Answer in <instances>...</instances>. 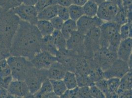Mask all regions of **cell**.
Instances as JSON below:
<instances>
[{
    "label": "cell",
    "mask_w": 132,
    "mask_h": 98,
    "mask_svg": "<svg viewBox=\"0 0 132 98\" xmlns=\"http://www.w3.org/2000/svg\"><path fill=\"white\" fill-rule=\"evenodd\" d=\"M63 81L67 89H72L77 87V81L75 73L71 71H67Z\"/></svg>",
    "instance_id": "d4e9b609"
},
{
    "label": "cell",
    "mask_w": 132,
    "mask_h": 98,
    "mask_svg": "<svg viewBox=\"0 0 132 98\" xmlns=\"http://www.w3.org/2000/svg\"><path fill=\"white\" fill-rule=\"evenodd\" d=\"M57 5L59 6L69 7L72 4V0H56Z\"/></svg>",
    "instance_id": "ee69618b"
},
{
    "label": "cell",
    "mask_w": 132,
    "mask_h": 98,
    "mask_svg": "<svg viewBox=\"0 0 132 98\" xmlns=\"http://www.w3.org/2000/svg\"><path fill=\"white\" fill-rule=\"evenodd\" d=\"M52 93L53 92L51 82L50 79H47L43 82L39 90L34 94V95L36 98H46Z\"/></svg>",
    "instance_id": "44dd1931"
},
{
    "label": "cell",
    "mask_w": 132,
    "mask_h": 98,
    "mask_svg": "<svg viewBox=\"0 0 132 98\" xmlns=\"http://www.w3.org/2000/svg\"><path fill=\"white\" fill-rule=\"evenodd\" d=\"M20 22L19 18L11 11L0 8V42L11 48Z\"/></svg>",
    "instance_id": "7a4b0ae2"
},
{
    "label": "cell",
    "mask_w": 132,
    "mask_h": 98,
    "mask_svg": "<svg viewBox=\"0 0 132 98\" xmlns=\"http://www.w3.org/2000/svg\"><path fill=\"white\" fill-rule=\"evenodd\" d=\"M60 98H69V91L67 89L65 92L64 93L60 96H59Z\"/></svg>",
    "instance_id": "f5cc1de1"
},
{
    "label": "cell",
    "mask_w": 132,
    "mask_h": 98,
    "mask_svg": "<svg viewBox=\"0 0 132 98\" xmlns=\"http://www.w3.org/2000/svg\"><path fill=\"white\" fill-rule=\"evenodd\" d=\"M76 22L77 31L85 35L94 28L100 27L104 22L97 16L91 17L83 15Z\"/></svg>",
    "instance_id": "7c38bea8"
},
{
    "label": "cell",
    "mask_w": 132,
    "mask_h": 98,
    "mask_svg": "<svg viewBox=\"0 0 132 98\" xmlns=\"http://www.w3.org/2000/svg\"><path fill=\"white\" fill-rule=\"evenodd\" d=\"M6 60L13 80L24 81L28 72L33 67L30 60L22 56H10Z\"/></svg>",
    "instance_id": "3957f363"
},
{
    "label": "cell",
    "mask_w": 132,
    "mask_h": 98,
    "mask_svg": "<svg viewBox=\"0 0 132 98\" xmlns=\"http://www.w3.org/2000/svg\"><path fill=\"white\" fill-rule=\"evenodd\" d=\"M56 4V0H38L34 6L38 12H39L48 6Z\"/></svg>",
    "instance_id": "e575fe53"
},
{
    "label": "cell",
    "mask_w": 132,
    "mask_h": 98,
    "mask_svg": "<svg viewBox=\"0 0 132 98\" xmlns=\"http://www.w3.org/2000/svg\"><path fill=\"white\" fill-rule=\"evenodd\" d=\"M90 1L93 2L95 3H96L99 6V5H100L101 4H102V3L105 2V0H90Z\"/></svg>",
    "instance_id": "db71d44e"
},
{
    "label": "cell",
    "mask_w": 132,
    "mask_h": 98,
    "mask_svg": "<svg viewBox=\"0 0 132 98\" xmlns=\"http://www.w3.org/2000/svg\"><path fill=\"white\" fill-rule=\"evenodd\" d=\"M132 38L122 40L117 52V58L128 62L132 57Z\"/></svg>",
    "instance_id": "2e32d148"
},
{
    "label": "cell",
    "mask_w": 132,
    "mask_h": 98,
    "mask_svg": "<svg viewBox=\"0 0 132 98\" xmlns=\"http://www.w3.org/2000/svg\"><path fill=\"white\" fill-rule=\"evenodd\" d=\"M12 76L11 69L6 59L0 61V79Z\"/></svg>",
    "instance_id": "1f68e13d"
},
{
    "label": "cell",
    "mask_w": 132,
    "mask_h": 98,
    "mask_svg": "<svg viewBox=\"0 0 132 98\" xmlns=\"http://www.w3.org/2000/svg\"><path fill=\"white\" fill-rule=\"evenodd\" d=\"M88 1V0H72V3L73 5L83 6Z\"/></svg>",
    "instance_id": "7dc6e473"
},
{
    "label": "cell",
    "mask_w": 132,
    "mask_h": 98,
    "mask_svg": "<svg viewBox=\"0 0 132 98\" xmlns=\"http://www.w3.org/2000/svg\"><path fill=\"white\" fill-rule=\"evenodd\" d=\"M51 36L52 38L53 43L58 50L66 49L67 40L60 31L54 30Z\"/></svg>",
    "instance_id": "cb8c5ba5"
},
{
    "label": "cell",
    "mask_w": 132,
    "mask_h": 98,
    "mask_svg": "<svg viewBox=\"0 0 132 98\" xmlns=\"http://www.w3.org/2000/svg\"><path fill=\"white\" fill-rule=\"evenodd\" d=\"M78 87H77L72 89L68 90L69 98H78Z\"/></svg>",
    "instance_id": "f6af8a7d"
},
{
    "label": "cell",
    "mask_w": 132,
    "mask_h": 98,
    "mask_svg": "<svg viewBox=\"0 0 132 98\" xmlns=\"http://www.w3.org/2000/svg\"><path fill=\"white\" fill-rule=\"evenodd\" d=\"M38 0H23V4L29 6H35Z\"/></svg>",
    "instance_id": "f907efd6"
},
{
    "label": "cell",
    "mask_w": 132,
    "mask_h": 98,
    "mask_svg": "<svg viewBox=\"0 0 132 98\" xmlns=\"http://www.w3.org/2000/svg\"><path fill=\"white\" fill-rule=\"evenodd\" d=\"M54 30L61 31L62 27L63 26L64 22L60 17L57 16L50 20Z\"/></svg>",
    "instance_id": "60d3db41"
},
{
    "label": "cell",
    "mask_w": 132,
    "mask_h": 98,
    "mask_svg": "<svg viewBox=\"0 0 132 98\" xmlns=\"http://www.w3.org/2000/svg\"><path fill=\"white\" fill-rule=\"evenodd\" d=\"M17 98H23V97H17Z\"/></svg>",
    "instance_id": "680465c9"
},
{
    "label": "cell",
    "mask_w": 132,
    "mask_h": 98,
    "mask_svg": "<svg viewBox=\"0 0 132 98\" xmlns=\"http://www.w3.org/2000/svg\"><path fill=\"white\" fill-rule=\"evenodd\" d=\"M30 61L35 68L40 70H47L56 60L54 56L40 51Z\"/></svg>",
    "instance_id": "5bb4252c"
},
{
    "label": "cell",
    "mask_w": 132,
    "mask_h": 98,
    "mask_svg": "<svg viewBox=\"0 0 132 98\" xmlns=\"http://www.w3.org/2000/svg\"><path fill=\"white\" fill-rule=\"evenodd\" d=\"M67 70L65 67L56 61L47 69L48 79L50 80H63Z\"/></svg>",
    "instance_id": "e0dca14e"
},
{
    "label": "cell",
    "mask_w": 132,
    "mask_h": 98,
    "mask_svg": "<svg viewBox=\"0 0 132 98\" xmlns=\"http://www.w3.org/2000/svg\"><path fill=\"white\" fill-rule=\"evenodd\" d=\"M36 26L42 37L51 35L54 29L51 22L47 20H38Z\"/></svg>",
    "instance_id": "ffe728a7"
},
{
    "label": "cell",
    "mask_w": 132,
    "mask_h": 98,
    "mask_svg": "<svg viewBox=\"0 0 132 98\" xmlns=\"http://www.w3.org/2000/svg\"><path fill=\"white\" fill-rule=\"evenodd\" d=\"M42 36L36 25L20 20L10 48L11 56H19L31 60L39 53Z\"/></svg>",
    "instance_id": "6da1fadb"
},
{
    "label": "cell",
    "mask_w": 132,
    "mask_h": 98,
    "mask_svg": "<svg viewBox=\"0 0 132 98\" xmlns=\"http://www.w3.org/2000/svg\"><path fill=\"white\" fill-rule=\"evenodd\" d=\"M118 9L115 4L105 1L98 6L97 16L103 22L113 21Z\"/></svg>",
    "instance_id": "8fae6325"
},
{
    "label": "cell",
    "mask_w": 132,
    "mask_h": 98,
    "mask_svg": "<svg viewBox=\"0 0 132 98\" xmlns=\"http://www.w3.org/2000/svg\"><path fill=\"white\" fill-rule=\"evenodd\" d=\"M58 5H53L48 6L42 11L38 12V20L50 21L51 19L57 16Z\"/></svg>",
    "instance_id": "d6986e66"
},
{
    "label": "cell",
    "mask_w": 132,
    "mask_h": 98,
    "mask_svg": "<svg viewBox=\"0 0 132 98\" xmlns=\"http://www.w3.org/2000/svg\"><path fill=\"white\" fill-rule=\"evenodd\" d=\"M106 1H108L111 2L118 7V8H122L123 5H122V0H105Z\"/></svg>",
    "instance_id": "c3c4849f"
},
{
    "label": "cell",
    "mask_w": 132,
    "mask_h": 98,
    "mask_svg": "<svg viewBox=\"0 0 132 98\" xmlns=\"http://www.w3.org/2000/svg\"><path fill=\"white\" fill-rule=\"evenodd\" d=\"M70 18L75 21L77 20L84 15L82 6H77L72 4L68 7Z\"/></svg>",
    "instance_id": "f1b7e54d"
},
{
    "label": "cell",
    "mask_w": 132,
    "mask_h": 98,
    "mask_svg": "<svg viewBox=\"0 0 132 98\" xmlns=\"http://www.w3.org/2000/svg\"><path fill=\"white\" fill-rule=\"evenodd\" d=\"M10 56H11L10 48L0 42V61L6 60Z\"/></svg>",
    "instance_id": "74e56055"
},
{
    "label": "cell",
    "mask_w": 132,
    "mask_h": 98,
    "mask_svg": "<svg viewBox=\"0 0 132 98\" xmlns=\"http://www.w3.org/2000/svg\"><path fill=\"white\" fill-rule=\"evenodd\" d=\"M50 80L52 87L53 92L56 95L59 97L67 90V88L63 80Z\"/></svg>",
    "instance_id": "83f0119b"
},
{
    "label": "cell",
    "mask_w": 132,
    "mask_h": 98,
    "mask_svg": "<svg viewBox=\"0 0 132 98\" xmlns=\"http://www.w3.org/2000/svg\"><path fill=\"white\" fill-rule=\"evenodd\" d=\"M95 85L104 93L105 95H106L109 93L107 84V80L105 78L96 82L95 83Z\"/></svg>",
    "instance_id": "b9f144b4"
},
{
    "label": "cell",
    "mask_w": 132,
    "mask_h": 98,
    "mask_svg": "<svg viewBox=\"0 0 132 98\" xmlns=\"http://www.w3.org/2000/svg\"><path fill=\"white\" fill-rule=\"evenodd\" d=\"M131 11H132V9L128 10L124 7L119 8L113 20V22H116L120 26L128 23V12Z\"/></svg>",
    "instance_id": "4316f807"
},
{
    "label": "cell",
    "mask_w": 132,
    "mask_h": 98,
    "mask_svg": "<svg viewBox=\"0 0 132 98\" xmlns=\"http://www.w3.org/2000/svg\"><path fill=\"white\" fill-rule=\"evenodd\" d=\"M9 94L17 97H25L29 92L27 85L24 81L13 80L7 88Z\"/></svg>",
    "instance_id": "9a60e30c"
},
{
    "label": "cell",
    "mask_w": 132,
    "mask_h": 98,
    "mask_svg": "<svg viewBox=\"0 0 132 98\" xmlns=\"http://www.w3.org/2000/svg\"><path fill=\"white\" fill-rule=\"evenodd\" d=\"M23 4V0H0V8L11 11Z\"/></svg>",
    "instance_id": "f546056e"
},
{
    "label": "cell",
    "mask_w": 132,
    "mask_h": 98,
    "mask_svg": "<svg viewBox=\"0 0 132 98\" xmlns=\"http://www.w3.org/2000/svg\"><path fill=\"white\" fill-rule=\"evenodd\" d=\"M107 80L109 92H116L120 85V79L111 77Z\"/></svg>",
    "instance_id": "836d02e7"
},
{
    "label": "cell",
    "mask_w": 132,
    "mask_h": 98,
    "mask_svg": "<svg viewBox=\"0 0 132 98\" xmlns=\"http://www.w3.org/2000/svg\"><path fill=\"white\" fill-rule=\"evenodd\" d=\"M120 26L113 21L104 22L100 27V47L107 48L110 39L119 33Z\"/></svg>",
    "instance_id": "ba28073f"
},
{
    "label": "cell",
    "mask_w": 132,
    "mask_h": 98,
    "mask_svg": "<svg viewBox=\"0 0 132 98\" xmlns=\"http://www.w3.org/2000/svg\"><path fill=\"white\" fill-rule=\"evenodd\" d=\"M24 98H36L34 96V94H31V93H29L27 95H26L25 97H24Z\"/></svg>",
    "instance_id": "9f6ffc18"
},
{
    "label": "cell",
    "mask_w": 132,
    "mask_h": 98,
    "mask_svg": "<svg viewBox=\"0 0 132 98\" xmlns=\"http://www.w3.org/2000/svg\"><path fill=\"white\" fill-rule=\"evenodd\" d=\"M123 6L127 9H132V0H122Z\"/></svg>",
    "instance_id": "bcb514c9"
},
{
    "label": "cell",
    "mask_w": 132,
    "mask_h": 98,
    "mask_svg": "<svg viewBox=\"0 0 132 98\" xmlns=\"http://www.w3.org/2000/svg\"><path fill=\"white\" fill-rule=\"evenodd\" d=\"M78 55L68 49L58 50L55 56L56 61L64 66L67 71L75 73Z\"/></svg>",
    "instance_id": "9c48e42d"
},
{
    "label": "cell",
    "mask_w": 132,
    "mask_h": 98,
    "mask_svg": "<svg viewBox=\"0 0 132 98\" xmlns=\"http://www.w3.org/2000/svg\"><path fill=\"white\" fill-rule=\"evenodd\" d=\"M118 98H132V90H128L122 91L118 94Z\"/></svg>",
    "instance_id": "7bdbcfd3"
},
{
    "label": "cell",
    "mask_w": 132,
    "mask_h": 98,
    "mask_svg": "<svg viewBox=\"0 0 132 98\" xmlns=\"http://www.w3.org/2000/svg\"><path fill=\"white\" fill-rule=\"evenodd\" d=\"M78 98H93L91 96L90 87H78Z\"/></svg>",
    "instance_id": "f35d334b"
},
{
    "label": "cell",
    "mask_w": 132,
    "mask_h": 98,
    "mask_svg": "<svg viewBox=\"0 0 132 98\" xmlns=\"http://www.w3.org/2000/svg\"><path fill=\"white\" fill-rule=\"evenodd\" d=\"M40 51L48 53L54 56H56L58 49L53 43L51 35L42 37L40 43Z\"/></svg>",
    "instance_id": "ac0fdd59"
},
{
    "label": "cell",
    "mask_w": 132,
    "mask_h": 98,
    "mask_svg": "<svg viewBox=\"0 0 132 98\" xmlns=\"http://www.w3.org/2000/svg\"><path fill=\"white\" fill-rule=\"evenodd\" d=\"M6 98H17V97L14 96V95H12L9 94L8 95H7V96L6 97Z\"/></svg>",
    "instance_id": "6f0895ef"
},
{
    "label": "cell",
    "mask_w": 132,
    "mask_h": 98,
    "mask_svg": "<svg viewBox=\"0 0 132 98\" xmlns=\"http://www.w3.org/2000/svg\"><path fill=\"white\" fill-rule=\"evenodd\" d=\"M117 58V53L107 48L102 47L95 52L93 56L94 63L104 71L107 70Z\"/></svg>",
    "instance_id": "8992f818"
},
{
    "label": "cell",
    "mask_w": 132,
    "mask_h": 98,
    "mask_svg": "<svg viewBox=\"0 0 132 98\" xmlns=\"http://www.w3.org/2000/svg\"><path fill=\"white\" fill-rule=\"evenodd\" d=\"M77 31V22L70 19L64 22L60 31L64 37L67 40L70 37L72 33Z\"/></svg>",
    "instance_id": "603a6c76"
},
{
    "label": "cell",
    "mask_w": 132,
    "mask_h": 98,
    "mask_svg": "<svg viewBox=\"0 0 132 98\" xmlns=\"http://www.w3.org/2000/svg\"><path fill=\"white\" fill-rule=\"evenodd\" d=\"M84 15L93 17L97 16L98 5L93 2L88 0V2L82 6Z\"/></svg>",
    "instance_id": "484cf974"
},
{
    "label": "cell",
    "mask_w": 132,
    "mask_h": 98,
    "mask_svg": "<svg viewBox=\"0 0 132 98\" xmlns=\"http://www.w3.org/2000/svg\"><path fill=\"white\" fill-rule=\"evenodd\" d=\"M119 35L122 40L132 38V23H127L120 26Z\"/></svg>",
    "instance_id": "4dcf8cb0"
},
{
    "label": "cell",
    "mask_w": 132,
    "mask_h": 98,
    "mask_svg": "<svg viewBox=\"0 0 132 98\" xmlns=\"http://www.w3.org/2000/svg\"><path fill=\"white\" fill-rule=\"evenodd\" d=\"M19 18L20 20L36 25L38 21V12L35 6H29L24 4L11 10Z\"/></svg>",
    "instance_id": "52a82bcc"
},
{
    "label": "cell",
    "mask_w": 132,
    "mask_h": 98,
    "mask_svg": "<svg viewBox=\"0 0 132 98\" xmlns=\"http://www.w3.org/2000/svg\"><path fill=\"white\" fill-rule=\"evenodd\" d=\"M48 79L47 70H40L34 66L29 70L24 79L29 92L34 94L39 89L42 83Z\"/></svg>",
    "instance_id": "277c9868"
},
{
    "label": "cell",
    "mask_w": 132,
    "mask_h": 98,
    "mask_svg": "<svg viewBox=\"0 0 132 98\" xmlns=\"http://www.w3.org/2000/svg\"><path fill=\"white\" fill-rule=\"evenodd\" d=\"M132 71L126 61L117 58L110 67L104 72V78L108 79L111 77L121 79L128 72Z\"/></svg>",
    "instance_id": "30bf717a"
},
{
    "label": "cell",
    "mask_w": 132,
    "mask_h": 98,
    "mask_svg": "<svg viewBox=\"0 0 132 98\" xmlns=\"http://www.w3.org/2000/svg\"><path fill=\"white\" fill-rule=\"evenodd\" d=\"M46 98H60L59 96H57L55 95L53 93H52V94H50V95Z\"/></svg>",
    "instance_id": "11a10c76"
},
{
    "label": "cell",
    "mask_w": 132,
    "mask_h": 98,
    "mask_svg": "<svg viewBox=\"0 0 132 98\" xmlns=\"http://www.w3.org/2000/svg\"><path fill=\"white\" fill-rule=\"evenodd\" d=\"M132 71H130L120 79L119 87L116 91L117 94L125 90H132Z\"/></svg>",
    "instance_id": "7402d4cb"
},
{
    "label": "cell",
    "mask_w": 132,
    "mask_h": 98,
    "mask_svg": "<svg viewBox=\"0 0 132 98\" xmlns=\"http://www.w3.org/2000/svg\"><path fill=\"white\" fill-rule=\"evenodd\" d=\"M105 98H118L116 92H109L105 95Z\"/></svg>",
    "instance_id": "816d5d0a"
},
{
    "label": "cell",
    "mask_w": 132,
    "mask_h": 98,
    "mask_svg": "<svg viewBox=\"0 0 132 98\" xmlns=\"http://www.w3.org/2000/svg\"><path fill=\"white\" fill-rule=\"evenodd\" d=\"M100 27H95L85 35L84 55L93 57L100 47Z\"/></svg>",
    "instance_id": "5b68a950"
},
{
    "label": "cell",
    "mask_w": 132,
    "mask_h": 98,
    "mask_svg": "<svg viewBox=\"0 0 132 98\" xmlns=\"http://www.w3.org/2000/svg\"><path fill=\"white\" fill-rule=\"evenodd\" d=\"M85 35L77 31L72 33L67 40L66 48L77 55H84Z\"/></svg>",
    "instance_id": "4fadbf2b"
},
{
    "label": "cell",
    "mask_w": 132,
    "mask_h": 98,
    "mask_svg": "<svg viewBox=\"0 0 132 98\" xmlns=\"http://www.w3.org/2000/svg\"><path fill=\"white\" fill-rule=\"evenodd\" d=\"M90 90L91 96L93 98H105V94L95 84L90 87Z\"/></svg>",
    "instance_id": "ab89813d"
},
{
    "label": "cell",
    "mask_w": 132,
    "mask_h": 98,
    "mask_svg": "<svg viewBox=\"0 0 132 98\" xmlns=\"http://www.w3.org/2000/svg\"><path fill=\"white\" fill-rule=\"evenodd\" d=\"M77 81V87H81L84 86H89L94 85L92 82H91L88 77L86 76H84L82 75L78 74L75 73Z\"/></svg>",
    "instance_id": "d590c367"
},
{
    "label": "cell",
    "mask_w": 132,
    "mask_h": 98,
    "mask_svg": "<svg viewBox=\"0 0 132 98\" xmlns=\"http://www.w3.org/2000/svg\"><path fill=\"white\" fill-rule=\"evenodd\" d=\"M8 94L9 93L6 89L0 88V98H6Z\"/></svg>",
    "instance_id": "681fc988"
},
{
    "label": "cell",
    "mask_w": 132,
    "mask_h": 98,
    "mask_svg": "<svg viewBox=\"0 0 132 98\" xmlns=\"http://www.w3.org/2000/svg\"><path fill=\"white\" fill-rule=\"evenodd\" d=\"M122 41V39L119 35V33H118L112 37L109 43L108 46L107 48L110 50L111 52L117 53L118 47L120 45V44Z\"/></svg>",
    "instance_id": "d6a6232c"
},
{
    "label": "cell",
    "mask_w": 132,
    "mask_h": 98,
    "mask_svg": "<svg viewBox=\"0 0 132 98\" xmlns=\"http://www.w3.org/2000/svg\"><path fill=\"white\" fill-rule=\"evenodd\" d=\"M57 16L61 18L64 21H66L67 20L70 19V18L68 7L58 5Z\"/></svg>",
    "instance_id": "8d00e7d4"
}]
</instances>
